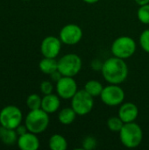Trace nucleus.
Instances as JSON below:
<instances>
[{
	"mask_svg": "<svg viewBox=\"0 0 149 150\" xmlns=\"http://www.w3.org/2000/svg\"><path fill=\"white\" fill-rule=\"evenodd\" d=\"M101 72L107 83L121 84L128 76V67L124 59L112 56L103 62Z\"/></svg>",
	"mask_w": 149,
	"mask_h": 150,
	"instance_id": "1",
	"label": "nucleus"
},
{
	"mask_svg": "<svg viewBox=\"0 0 149 150\" xmlns=\"http://www.w3.org/2000/svg\"><path fill=\"white\" fill-rule=\"evenodd\" d=\"M119 140L126 148L135 149L142 142L143 131L135 122L125 123L119 131Z\"/></svg>",
	"mask_w": 149,
	"mask_h": 150,
	"instance_id": "2",
	"label": "nucleus"
},
{
	"mask_svg": "<svg viewBox=\"0 0 149 150\" xmlns=\"http://www.w3.org/2000/svg\"><path fill=\"white\" fill-rule=\"evenodd\" d=\"M49 125V115L41 108L30 110L25 117V127L27 130L33 134H41Z\"/></svg>",
	"mask_w": 149,
	"mask_h": 150,
	"instance_id": "3",
	"label": "nucleus"
},
{
	"mask_svg": "<svg viewBox=\"0 0 149 150\" xmlns=\"http://www.w3.org/2000/svg\"><path fill=\"white\" fill-rule=\"evenodd\" d=\"M136 48V42L132 37L120 36L115 39L112 42L111 51L113 56L126 60L132 57L134 54Z\"/></svg>",
	"mask_w": 149,
	"mask_h": 150,
	"instance_id": "4",
	"label": "nucleus"
},
{
	"mask_svg": "<svg viewBox=\"0 0 149 150\" xmlns=\"http://www.w3.org/2000/svg\"><path fill=\"white\" fill-rule=\"evenodd\" d=\"M83 62L76 54H67L58 60V70L63 76H76L82 69Z\"/></svg>",
	"mask_w": 149,
	"mask_h": 150,
	"instance_id": "5",
	"label": "nucleus"
},
{
	"mask_svg": "<svg viewBox=\"0 0 149 150\" xmlns=\"http://www.w3.org/2000/svg\"><path fill=\"white\" fill-rule=\"evenodd\" d=\"M71 107L78 116L89 114L94 107V98L84 89L77 91L71 98Z\"/></svg>",
	"mask_w": 149,
	"mask_h": 150,
	"instance_id": "6",
	"label": "nucleus"
},
{
	"mask_svg": "<svg viewBox=\"0 0 149 150\" xmlns=\"http://www.w3.org/2000/svg\"><path fill=\"white\" fill-rule=\"evenodd\" d=\"M126 98L124 90L119 84H112L104 87L100 95L102 102L108 106H118L123 104Z\"/></svg>",
	"mask_w": 149,
	"mask_h": 150,
	"instance_id": "7",
	"label": "nucleus"
},
{
	"mask_svg": "<svg viewBox=\"0 0 149 150\" xmlns=\"http://www.w3.org/2000/svg\"><path fill=\"white\" fill-rule=\"evenodd\" d=\"M23 115L21 110L15 105H7L0 111V125L16 129L22 122Z\"/></svg>",
	"mask_w": 149,
	"mask_h": 150,
	"instance_id": "8",
	"label": "nucleus"
},
{
	"mask_svg": "<svg viewBox=\"0 0 149 150\" xmlns=\"http://www.w3.org/2000/svg\"><path fill=\"white\" fill-rule=\"evenodd\" d=\"M83 35V30L78 25L67 24L61 29L59 38L63 44L68 46H74L81 41Z\"/></svg>",
	"mask_w": 149,
	"mask_h": 150,
	"instance_id": "9",
	"label": "nucleus"
},
{
	"mask_svg": "<svg viewBox=\"0 0 149 150\" xmlns=\"http://www.w3.org/2000/svg\"><path fill=\"white\" fill-rule=\"evenodd\" d=\"M57 95L63 99H71L77 92V83L72 76H62L56 83Z\"/></svg>",
	"mask_w": 149,
	"mask_h": 150,
	"instance_id": "10",
	"label": "nucleus"
},
{
	"mask_svg": "<svg viewBox=\"0 0 149 150\" xmlns=\"http://www.w3.org/2000/svg\"><path fill=\"white\" fill-rule=\"evenodd\" d=\"M61 40L60 38L50 35L43 39L40 44V52L44 57L56 58L61 49Z\"/></svg>",
	"mask_w": 149,
	"mask_h": 150,
	"instance_id": "11",
	"label": "nucleus"
},
{
	"mask_svg": "<svg viewBox=\"0 0 149 150\" xmlns=\"http://www.w3.org/2000/svg\"><path fill=\"white\" fill-rule=\"evenodd\" d=\"M118 116L122 120L124 123L134 122L139 116V108L135 104L132 102L123 103L120 105Z\"/></svg>",
	"mask_w": 149,
	"mask_h": 150,
	"instance_id": "12",
	"label": "nucleus"
},
{
	"mask_svg": "<svg viewBox=\"0 0 149 150\" xmlns=\"http://www.w3.org/2000/svg\"><path fill=\"white\" fill-rule=\"evenodd\" d=\"M17 143L21 150H37L40 148V140L36 136V134L29 131L18 136Z\"/></svg>",
	"mask_w": 149,
	"mask_h": 150,
	"instance_id": "13",
	"label": "nucleus"
},
{
	"mask_svg": "<svg viewBox=\"0 0 149 150\" xmlns=\"http://www.w3.org/2000/svg\"><path fill=\"white\" fill-rule=\"evenodd\" d=\"M61 106L60 97L55 94H47L44 95L41 101V109L44 110L48 114L54 113L59 110Z\"/></svg>",
	"mask_w": 149,
	"mask_h": 150,
	"instance_id": "14",
	"label": "nucleus"
},
{
	"mask_svg": "<svg viewBox=\"0 0 149 150\" xmlns=\"http://www.w3.org/2000/svg\"><path fill=\"white\" fill-rule=\"evenodd\" d=\"M18 135L15 129L0 127V141L5 145H13L18 142Z\"/></svg>",
	"mask_w": 149,
	"mask_h": 150,
	"instance_id": "15",
	"label": "nucleus"
},
{
	"mask_svg": "<svg viewBox=\"0 0 149 150\" xmlns=\"http://www.w3.org/2000/svg\"><path fill=\"white\" fill-rule=\"evenodd\" d=\"M40 71L46 75H51L53 72L58 70V61L55 58L44 57L39 63Z\"/></svg>",
	"mask_w": 149,
	"mask_h": 150,
	"instance_id": "16",
	"label": "nucleus"
},
{
	"mask_svg": "<svg viewBox=\"0 0 149 150\" xmlns=\"http://www.w3.org/2000/svg\"><path fill=\"white\" fill-rule=\"evenodd\" d=\"M76 116L77 114L72 107H65L59 112L58 120L61 124L68 126L75 121Z\"/></svg>",
	"mask_w": 149,
	"mask_h": 150,
	"instance_id": "17",
	"label": "nucleus"
},
{
	"mask_svg": "<svg viewBox=\"0 0 149 150\" xmlns=\"http://www.w3.org/2000/svg\"><path fill=\"white\" fill-rule=\"evenodd\" d=\"M48 146L52 150H66L68 149V142L61 134H55L50 137Z\"/></svg>",
	"mask_w": 149,
	"mask_h": 150,
	"instance_id": "18",
	"label": "nucleus"
},
{
	"mask_svg": "<svg viewBox=\"0 0 149 150\" xmlns=\"http://www.w3.org/2000/svg\"><path fill=\"white\" fill-rule=\"evenodd\" d=\"M103 89H104L103 84L97 80H90L84 85V90L93 98L100 97Z\"/></svg>",
	"mask_w": 149,
	"mask_h": 150,
	"instance_id": "19",
	"label": "nucleus"
},
{
	"mask_svg": "<svg viewBox=\"0 0 149 150\" xmlns=\"http://www.w3.org/2000/svg\"><path fill=\"white\" fill-rule=\"evenodd\" d=\"M124 122L118 116V117H111L107 120V127L110 131L114 132V133H119V131L122 129L124 126Z\"/></svg>",
	"mask_w": 149,
	"mask_h": 150,
	"instance_id": "20",
	"label": "nucleus"
},
{
	"mask_svg": "<svg viewBox=\"0 0 149 150\" xmlns=\"http://www.w3.org/2000/svg\"><path fill=\"white\" fill-rule=\"evenodd\" d=\"M42 98L38 94H31L26 98V105L30 110H37L41 108Z\"/></svg>",
	"mask_w": 149,
	"mask_h": 150,
	"instance_id": "21",
	"label": "nucleus"
},
{
	"mask_svg": "<svg viewBox=\"0 0 149 150\" xmlns=\"http://www.w3.org/2000/svg\"><path fill=\"white\" fill-rule=\"evenodd\" d=\"M138 19L145 25H149V4L141 5L137 11Z\"/></svg>",
	"mask_w": 149,
	"mask_h": 150,
	"instance_id": "22",
	"label": "nucleus"
},
{
	"mask_svg": "<svg viewBox=\"0 0 149 150\" xmlns=\"http://www.w3.org/2000/svg\"><path fill=\"white\" fill-rule=\"evenodd\" d=\"M97 146V139L94 136H87L83 139L82 142V149L85 150H93L95 149Z\"/></svg>",
	"mask_w": 149,
	"mask_h": 150,
	"instance_id": "23",
	"label": "nucleus"
},
{
	"mask_svg": "<svg viewBox=\"0 0 149 150\" xmlns=\"http://www.w3.org/2000/svg\"><path fill=\"white\" fill-rule=\"evenodd\" d=\"M140 45L141 48L149 54V29L144 30L140 35Z\"/></svg>",
	"mask_w": 149,
	"mask_h": 150,
	"instance_id": "24",
	"label": "nucleus"
},
{
	"mask_svg": "<svg viewBox=\"0 0 149 150\" xmlns=\"http://www.w3.org/2000/svg\"><path fill=\"white\" fill-rule=\"evenodd\" d=\"M40 88L41 93L44 94V95L51 94L53 92V90H54V86H53L52 83L49 82V81H43L40 83Z\"/></svg>",
	"mask_w": 149,
	"mask_h": 150,
	"instance_id": "25",
	"label": "nucleus"
},
{
	"mask_svg": "<svg viewBox=\"0 0 149 150\" xmlns=\"http://www.w3.org/2000/svg\"><path fill=\"white\" fill-rule=\"evenodd\" d=\"M102 66H103V63L97 59H95L91 62V68L94 70H101Z\"/></svg>",
	"mask_w": 149,
	"mask_h": 150,
	"instance_id": "26",
	"label": "nucleus"
},
{
	"mask_svg": "<svg viewBox=\"0 0 149 150\" xmlns=\"http://www.w3.org/2000/svg\"><path fill=\"white\" fill-rule=\"evenodd\" d=\"M50 76V77H51V79L54 81V82H55V83H57L63 76L61 74V72L59 71V70H56V71H54V72H53L51 75H49Z\"/></svg>",
	"mask_w": 149,
	"mask_h": 150,
	"instance_id": "27",
	"label": "nucleus"
},
{
	"mask_svg": "<svg viewBox=\"0 0 149 150\" xmlns=\"http://www.w3.org/2000/svg\"><path fill=\"white\" fill-rule=\"evenodd\" d=\"M15 130H16V132H17V134H18V136L23 135V134H25V133H27V132H28V130H27L26 127H25V126H21V125H19V126H18Z\"/></svg>",
	"mask_w": 149,
	"mask_h": 150,
	"instance_id": "28",
	"label": "nucleus"
},
{
	"mask_svg": "<svg viewBox=\"0 0 149 150\" xmlns=\"http://www.w3.org/2000/svg\"><path fill=\"white\" fill-rule=\"evenodd\" d=\"M135 3L138 4V5H144V4H149V0H134Z\"/></svg>",
	"mask_w": 149,
	"mask_h": 150,
	"instance_id": "29",
	"label": "nucleus"
},
{
	"mask_svg": "<svg viewBox=\"0 0 149 150\" xmlns=\"http://www.w3.org/2000/svg\"><path fill=\"white\" fill-rule=\"evenodd\" d=\"M84 3L88 4H97L98 3L100 0H83Z\"/></svg>",
	"mask_w": 149,
	"mask_h": 150,
	"instance_id": "30",
	"label": "nucleus"
},
{
	"mask_svg": "<svg viewBox=\"0 0 149 150\" xmlns=\"http://www.w3.org/2000/svg\"><path fill=\"white\" fill-rule=\"evenodd\" d=\"M23 1H28V0H23Z\"/></svg>",
	"mask_w": 149,
	"mask_h": 150,
	"instance_id": "31",
	"label": "nucleus"
}]
</instances>
